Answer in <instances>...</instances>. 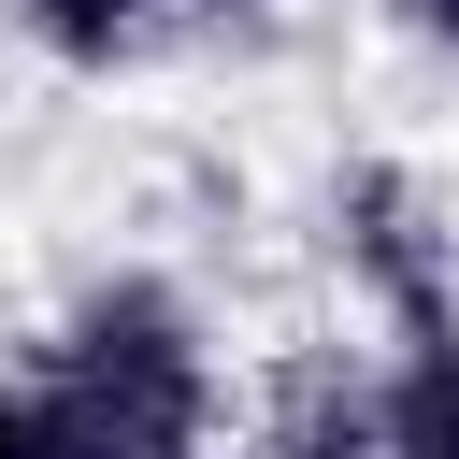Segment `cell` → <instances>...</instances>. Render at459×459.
Returning a JSON list of instances; mask_svg holds the SVG:
<instances>
[{
  "mask_svg": "<svg viewBox=\"0 0 459 459\" xmlns=\"http://www.w3.org/2000/svg\"><path fill=\"white\" fill-rule=\"evenodd\" d=\"M373 445L387 459H459V316H416V344L373 402Z\"/></svg>",
  "mask_w": 459,
  "mask_h": 459,
  "instance_id": "2",
  "label": "cell"
},
{
  "mask_svg": "<svg viewBox=\"0 0 459 459\" xmlns=\"http://www.w3.org/2000/svg\"><path fill=\"white\" fill-rule=\"evenodd\" d=\"M14 430H29V459H201V430H215V373H201L186 301L143 287V273L100 287V301L57 330L43 387L14 402Z\"/></svg>",
  "mask_w": 459,
  "mask_h": 459,
  "instance_id": "1",
  "label": "cell"
},
{
  "mask_svg": "<svg viewBox=\"0 0 459 459\" xmlns=\"http://www.w3.org/2000/svg\"><path fill=\"white\" fill-rule=\"evenodd\" d=\"M158 14H186V0H29V29H43L57 57H129Z\"/></svg>",
  "mask_w": 459,
  "mask_h": 459,
  "instance_id": "3",
  "label": "cell"
},
{
  "mask_svg": "<svg viewBox=\"0 0 459 459\" xmlns=\"http://www.w3.org/2000/svg\"><path fill=\"white\" fill-rule=\"evenodd\" d=\"M0 459H29V430H14V402H0Z\"/></svg>",
  "mask_w": 459,
  "mask_h": 459,
  "instance_id": "4",
  "label": "cell"
}]
</instances>
